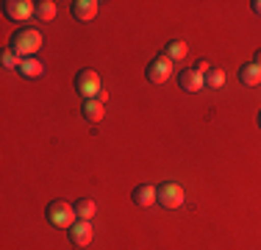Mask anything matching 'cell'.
<instances>
[{
	"label": "cell",
	"instance_id": "cell-14",
	"mask_svg": "<svg viewBox=\"0 0 261 250\" xmlns=\"http://www.w3.org/2000/svg\"><path fill=\"white\" fill-rule=\"evenodd\" d=\"M239 81L245 86H258L261 84V67L256 61H250V64H242L239 67Z\"/></svg>",
	"mask_w": 261,
	"mask_h": 250
},
{
	"label": "cell",
	"instance_id": "cell-9",
	"mask_svg": "<svg viewBox=\"0 0 261 250\" xmlns=\"http://www.w3.org/2000/svg\"><path fill=\"white\" fill-rule=\"evenodd\" d=\"M70 9H72V17H75L78 22H89V20H95V17H97L100 3H97V0H75Z\"/></svg>",
	"mask_w": 261,
	"mask_h": 250
},
{
	"label": "cell",
	"instance_id": "cell-4",
	"mask_svg": "<svg viewBox=\"0 0 261 250\" xmlns=\"http://www.w3.org/2000/svg\"><path fill=\"white\" fill-rule=\"evenodd\" d=\"M75 92L84 100H92L100 95V75H97L95 70H81L75 75Z\"/></svg>",
	"mask_w": 261,
	"mask_h": 250
},
{
	"label": "cell",
	"instance_id": "cell-13",
	"mask_svg": "<svg viewBox=\"0 0 261 250\" xmlns=\"http://www.w3.org/2000/svg\"><path fill=\"white\" fill-rule=\"evenodd\" d=\"M164 56L172 61V64H175V61H184L186 56H189V45H186L184 39H170L164 45Z\"/></svg>",
	"mask_w": 261,
	"mask_h": 250
},
{
	"label": "cell",
	"instance_id": "cell-17",
	"mask_svg": "<svg viewBox=\"0 0 261 250\" xmlns=\"http://www.w3.org/2000/svg\"><path fill=\"white\" fill-rule=\"evenodd\" d=\"M206 86L208 89H222V86H225V72H222L220 67H211L206 72Z\"/></svg>",
	"mask_w": 261,
	"mask_h": 250
},
{
	"label": "cell",
	"instance_id": "cell-2",
	"mask_svg": "<svg viewBox=\"0 0 261 250\" xmlns=\"http://www.w3.org/2000/svg\"><path fill=\"white\" fill-rule=\"evenodd\" d=\"M45 217H47V222H50L53 228H67V231L78 222L75 206L67 203V200H53V203H47Z\"/></svg>",
	"mask_w": 261,
	"mask_h": 250
},
{
	"label": "cell",
	"instance_id": "cell-19",
	"mask_svg": "<svg viewBox=\"0 0 261 250\" xmlns=\"http://www.w3.org/2000/svg\"><path fill=\"white\" fill-rule=\"evenodd\" d=\"M195 70H197V72H203V75H206V72L211 70V67H208V61H206V59H200V61H195Z\"/></svg>",
	"mask_w": 261,
	"mask_h": 250
},
{
	"label": "cell",
	"instance_id": "cell-5",
	"mask_svg": "<svg viewBox=\"0 0 261 250\" xmlns=\"http://www.w3.org/2000/svg\"><path fill=\"white\" fill-rule=\"evenodd\" d=\"M145 78L150 81V84H167V81L172 78V61L167 59V56L150 59V64H147V70H145Z\"/></svg>",
	"mask_w": 261,
	"mask_h": 250
},
{
	"label": "cell",
	"instance_id": "cell-1",
	"mask_svg": "<svg viewBox=\"0 0 261 250\" xmlns=\"http://www.w3.org/2000/svg\"><path fill=\"white\" fill-rule=\"evenodd\" d=\"M45 45V36H42L39 28H17L14 34H11V42H9V50H14L20 59H31V56H36V50H42Z\"/></svg>",
	"mask_w": 261,
	"mask_h": 250
},
{
	"label": "cell",
	"instance_id": "cell-18",
	"mask_svg": "<svg viewBox=\"0 0 261 250\" xmlns=\"http://www.w3.org/2000/svg\"><path fill=\"white\" fill-rule=\"evenodd\" d=\"M0 64H3V70H20L22 59L14 53V50H3V59H0Z\"/></svg>",
	"mask_w": 261,
	"mask_h": 250
},
{
	"label": "cell",
	"instance_id": "cell-7",
	"mask_svg": "<svg viewBox=\"0 0 261 250\" xmlns=\"http://www.w3.org/2000/svg\"><path fill=\"white\" fill-rule=\"evenodd\" d=\"M178 86H181L184 92H189V95H197V92L206 86V75L197 72L195 67H189V70H181V72H178Z\"/></svg>",
	"mask_w": 261,
	"mask_h": 250
},
{
	"label": "cell",
	"instance_id": "cell-10",
	"mask_svg": "<svg viewBox=\"0 0 261 250\" xmlns=\"http://www.w3.org/2000/svg\"><path fill=\"white\" fill-rule=\"evenodd\" d=\"M130 200H134L136 206H142V209H150L153 203H159L156 186H153V184H139V186H134V192H130Z\"/></svg>",
	"mask_w": 261,
	"mask_h": 250
},
{
	"label": "cell",
	"instance_id": "cell-6",
	"mask_svg": "<svg viewBox=\"0 0 261 250\" xmlns=\"http://www.w3.org/2000/svg\"><path fill=\"white\" fill-rule=\"evenodd\" d=\"M3 14L9 17V20H14V22H25L36 14V3H31V0H6Z\"/></svg>",
	"mask_w": 261,
	"mask_h": 250
},
{
	"label": "cell",
	"instance_id": "cell-16",
	"mask_svg": "<svg viewBox=\"0 0 261 250\" xmlns=\"http://www.w3.org/2000/svg\"><path fill=\"white\" fill-rule=\"evenodd\" d=\"M56 3L53 0H39V3H36V17H39V22H50L53 17H56Z\"/></svg>",
	"mask_w": 261,
	"mask_h": 250
},
{
	"label": "cell",
	"instance_id": "cell-3",
	"mask_svg": "<svg viewBox=\"0 0 261 250\" xmlns=\"http://www.w3.org/2000/svg\"><path fill=\"white\" fill-rule=\"evenodd\" d=\"M156 197H159V206H164V209H181L184 186L175 184V181H164V184L156 186Z\"/></svg>",
	"mask_w": 261,
	"mask_h": 250
},
{
	"label": "cell",
	"instance_id": "cell-12",
	"mask_svg": "<svg viewBox=\"0 0 261 250\" xmlns=\"http://www.w3.org/2000/svg\"><path fill=\"white\" fill-rule=\"evenodd\" d=\"M17 72H20L25 81H39L42 75H45V64H42L36 56H31V59H22V64H20Z\"/></svg>",
	"mask_w": 261,
	"mask_h": 250
},
{
	"label": "cell",
	"instance_id": "cell-15",
	"mask_svg": "<svg viewBox=\"0 0 261 250\" xmlns=\"http://www.w3.org/2000/svg\"><path fill=\"white\" fill-rule=\"evenodd\" d=\"M75 214H78V220H92V217L97 214V203L92 197H81V200H75Z\"/></svg>",
	"mask_w": 261,
	"mask_h": 250
},
{
	"label": "cell",
	"instance_id": "cell-21",
	"mask_svg": "<svg viewBox=\"0 0 261 250\" xmlns=\"http://www.w3.org/2000/svg\"><path fill=\"white\" fill-rule=\"evenodd\" d=\"M256 64L261 67V50H256Z\"/></svg>",
	"mask_w": 261,
	"mask_h": 250
},
{
	"label": "cell",
	"instance_id": "cell-11",
	"mask_svg": "<svg viewBox=\"0 0 261 250\" xmlns=\"http://www.w3.org/2000/svg\"><path fill=\"white\" fill-rule=\"evenodd\" d=\"M81 114H84V120H89V122H100L106 117V103L97 100V97L84 100V103H81Z\"/></svg>",
	"mask_w": 261,
	"mask_h": 250
},
{
	"label": "cell",
	"instance_id": "cell-22",
	"mask_svg": "<svg viewBox=\"0 0 261 250\" xmlns=\"http://www.w3.org/2000/svg\"><path fill=\"white\" fill-rule=\"evenodd\" d=\"M258 128H261V111H258Z\"/></svg>",
	"mask_w": 261,
	"mask_h": 250
},
{
	"label": "cell",
	"instance_id": "cell-8",
	"mask_svg": "<svg viewBox=\"0 0 261 250\" xmlns=\"http://www.w3.org/2000/svg\"><path fill=\"white\" fill-rule=\"evenodd\" d=\"M67 234H70V242L75 247H86L92 242V236H95V228H92V220H78Z\"/></svg>",
	"mask_w": 261,
	"mask_h": 250
},
{
	"label": "cell",
	"instance_id": "cell-20",
	"mask_svg": "<svg viewBox=\"0 0 261 250\" xmlns=\"http://www.w3.org/2000/svg\"><path fill=\"white\" fill-rule=\"evenodd\" d=\"M250 6H253V14H258V17H261V0H253Z\"/></svg>",
	"mask_w": 261,
	"mask_h": 250
}]
</instances>
